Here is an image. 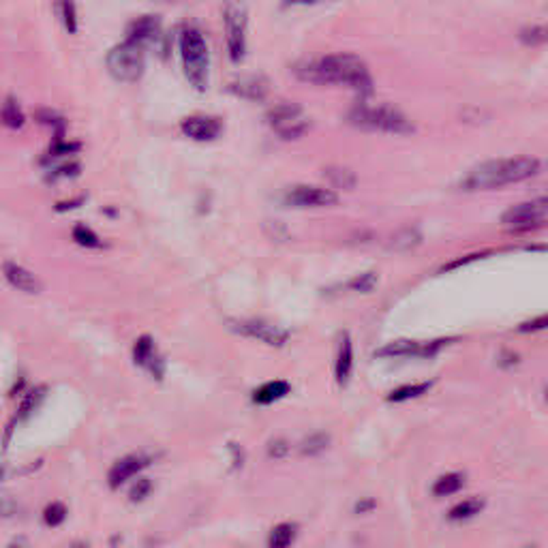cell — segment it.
<instances>
[{
	"label": "cell",
	"instance_id": "4",
	"mask_svg": "<svg viewBox=\"0 0 548 548\" xmlns=\"http://www.w3.org/2000/svg\"><path fill=\"white\" fill-rule=\"evenodd\" d=\"M349 124L363 131H377V133H392V135H409L414 133V124L405 116L401 109L392 106H369V103H358L349 112Z\"/></svg>",
	"mask_w": 548,
	"mask_h": 548
},
{
	"label": "cell",
	"instance_id": "41",
	"mask_svg": "<svg viewBox=\"0 0 548 548\" xmlns=\"http://www.w3.org/2000/svg\"><path fill=\"white\" fill-rule=\"evenodd\" d=\"M146 371L150 372V377L155 381H163V377H166V360H163V355H155L152 358V363L146 366Z\"/></svg>",
	"mask_w": 548,
	"mask_h": 548
},
{
	"label": "cell",
	"instance_id": "40",
	"mask_svg": "<svg viewBox=\"0 0 548 548\" xmlns=\"http://www.w3.org/2000/svg\"><path fill=\"white\" fill-rule=\"evenodd\" d=\"M540 330H548V313L540 315V317H534V320L520 323V326H518V332H525V334H534V332H540Z\"/></svg>",
	"mask_w": 548,
	"mask_h": 548
},
{
	"label": "cell",
	"instance_id": "30",
	"mask_svg": "<svg viewBox=\"0 0 548 548\" xmlns=\"http://www.w3.org/2000/svg\"><path fill=\"white\" fill-rule=\"evenodd\" d=\"M326 178H328V183L334 186V189H343V191L354 189L355 183H358L355 174L347 167H328Z\"/></svg>",
	"mask_w": 548,
	"mask_h": 548
},
{
	"label": "cell",
	"instance_id": "48",
	"mask_svg": "<svg viewBox=\"0 0 548 548\" xmlns=\"http://www.w3.org/2000/svg\"><path fill=\"white\" fill-rule=\"evenodd\" d=\"M69 548H90V544L86 540H75L73 544H71Z\"/></svg>",
	"mask_w": 548,
	"mask_h": 548
},
{
	"label": "cell",
	"instance_id": "26",
	"mask_svg": "<svg viewBox=\"0 0 548 548\" xmlns=\"http://www.w3.org/2000/svg\"><path fill=\"white\" fill-rule=\"evenodd\" d=\"M298 527L294 523H278L268 534V548H289L294 544Z\"/></svg>",
	"mask_w": 548,
	"mask_h": 548
},
{
	"label": "cell",
	"instance_id": "42",
	"mask_svg": "<svg viewBox=\"0 0 548 548\" xmlns=\"http://www.w3.org/2000/svg\"><path fill=\"white\" fill-rule=\"evenodd\" d=\"M86 201L84 195L75 197V200H67V201H58L56 206H54V210L56 212H67V210H75V208H80Z\"/></svg>",
	"mask_w": 548,
	"mask_h": 548
},
{
	"label": "cell",
	"instance_id": "51",
	"mask_svg": "<svg viewBox=\"0 0 548 548\" xmlns=\"http://www.w3.org/2000/svg\"><path fill=\"white\" fill-rule=\"evenodd\" d=\"M529 548H534V546H529Z\"/></svg>",
	"mask_w": 548,
	"mask_h": 548
},
{
	"label": "cell",
	"instance_id": "10",
	"mask_svg": "<svg viewBox=\"0 0 548 548\" xmlns=\"http://www.w3.org/2000/svg\"><path fill=\"white\" fill-rule=\"evenodd\" d=\"M338 197L332 189H323V186L313 184H298L285 191L283 204L289 208H323L337 204Z\"/></svg>",
	"mask_w": 548,
	"mask_h": 548
},
{
	"label": "cell",
	"instance_id": "49",
	"mask_svg": "<svg viewBox=\"0 0 548 548\" xmlns=\"http://www.w3.org/2000/svg\"><path fill=\"white\" fill-rule=\"evenodd\" d=\"M3 480H4V467H0V484H3Z\"/></svg>",
	"mask_w": 548,
	"mask_h": 548
},
{
	"label": "cell",
	"instance_id": "35",
	"mask_svg": "<svg viewBox=\"0 0 548 548\" xmlns=\"http://www.w3.org/2000/svg\"><path fill=\"white\" fill-rule=\"evenodd\" d=\"M520 41L531 47L544 46L548 43V26H529V29L520 30Z\"/></svg>",
	"mask_w": 548,
	"mask_h": 548
},
{
	"label": "cell",
	"instance_id": "37",
	"mask_svg": "<svg viewBox=\"0 0 548 548\" xmlns=\"http://www.w3.org/2000/svg\"><path fill=\"white\" fill-rule=\"evenodd\" d=\"M375 285H377V274L364 272V274H360V277L352 278L349 287L355 289V292H360V294H366V292H371V289H375Z\"/></svg>",
	"mask_w": 548,
	"mask_h": 548
},
{
	"label": "cell",
	"instance_id": "15",
	"mask_svg": "<svg viewBox=\"0 0 548 548\" xmlns=\"http://www.w3.org/2000/svg\"><path fill=\"white\" fill-rule=\"evenodd\" d=\"M227 92L244 98V101H264L268 97V80L260 75H249V78H238L227 84Z\"/></svg>",
	"mask_w": 548,
	"mask_h": 548
},
{
	"label": "cell",
	"instance_id": "23",
	"mask_svg": "<svg viewBox=\"0 0 548 548\" xmlns=\"http://www.w3.org/2000/svg\"><path fill=\"white\" fill-rule=\"evenodd\" d=\"M46 180L47 183H60V180H71L78 178L81 172V166L73 158H63V161L52 163V166L46 167Z\"/></svg>",
	"mask_w": 548,
	"mask_h": 548
},
{
	"label": "cell",
	"instance_id": "24",
	"mask_svg": "<svg viewBox=\"0 0 548 548\" xmlns=\"http://www.w3.org/2000/svg\"><path fill=\"white\" fill-rule=\"evenodd\" d=\"M422 354V345L415 341H394L390 345H386V347L377 349V358H409V355H418L420 358Z\"/></svg>",
	"mask_w": 548,
	"mask_h": 548
},
{
	"label": "cell",
	"instance_id": "28",
	"mask_svg": "<svg viewBox=\"0 0 548 548\" xmlns=\"http://www.w3.org/2000/svg\"><path fill=\"white\" fill-rule=\"evenodd\" d=\"M71 238L81 249H103V240L98 238V234L92 227L84 226V223H78V226L71 229Z\"/></svg>",
	"mask_w": 548,
	"mask_h": 548
},
{
	"label": "cell",
	"instance_id": "21",
	"mask_svg": "<svg viewBox=\"0 0 548 548\" xmlns=\"http://www.w3.org/2000/svg\"><path fill=\"white\" fill-rule=\"evenodd\" d=\"M80 148H81V146L78 144V141L54 140V141H52V146L47 148V152H46V155H43V158H41V166H43V167H47V166H52V163L63 161V158L73 157L75 152H80Z\"/></svg>",
	"mask_w": 548,
	"mask_h": 548
},
{
	"label": "cell",
	"instance_id": "45",
	"mask_svg": "<svg viewBox=\"0 0 548 548\" xmlns=\"http://www.w3.org/2000/svg\"><path fill=\"white\" fill-rule=\"evenodd\" d=\"M372 508H375V500H360L354 506V512L355 514H364V512H371Z\"/></svg>",
	"mask_w": 548,
	"mask_h": 548
},
{
	"label": "cell",
	"instance_id": "33",
	"mask_svg": "<svg viewBox=\"0 0 548 548\" xmlns=\"http://www.w3.org/2000/svg\"><path fill=\"white\" fill-rule=\"evenodd\" d=\"M58 15L60 21H63L64 30L69 35H75L78 32V7H75V0H58Z\"/></svg>",
	"mask_w": 548,
	"mask_h": 548
},
{
	"label": "cell",
	"instance_id": "8",
	"mask_svg": "<svg viewBox=\"0 0 548 548\" xmlns=\"http://www.w3.org/2000/svg\"><path fill=\"white\" fill-rule=\"evenodd\" d=\"M223 24H226L227 56L232 63H240L246 56V9L243 4L234 0L226 3Z\"/></svg>",
	"mask_w": 548,
	"mask_h": 548
},
{
	"label": "cell",
	"instance_id": "5",
	"mask_svg": "<svg viewBox=\"0 0 548 548\" xmlns=\"http://www.w3.org/2000/svg\"><path fill=\"white\" fill-rule=\"evenodd\" d=\"M106 64L109 75L120 84H135L146 71V49L124 39L107 52Z\"/></svg>",
	"mask_w": 548,
	"mask_h": 548
},
{
	"label": "cell",
	"instance_id": "36",
	"mask_svg": "<svg viewBox=\"0 0 548 548\" xmlns=\"http://www.w3.org/2000/svg\"><path fill=\"white\" fill-rule=\"evenodd\" d=\"M420 240H422L420 234L415 232V229H401V232L392 238V249H398V251L414 249Z\"/></svg>",
	"mask_w": 548,
	"mask_h": 548
},
{
	"label": "cell",
	"instance_id": "11",
	"mask_svg": "<svg viewBox=\"0 0 548 548\" xmlns=\"http://www.w3.org/2000/svg\"><path fill=\"white\" fill-rule=\"evenodd\" d=\"M152 458L150 454L146 452H131V454H124L123 458H118L116 463L112 465L107 471V486L112 491H118L120 486L127 484V482L131 478H135L137 474H141L148 465H152Z\"/></svg>",
	"mask_w": 548,
	"mask_h": 548
},
{
	"label": "cell",
	"instance_id": "44",
	"mask_svg": "<svg viewBox=\"0 0 548 548\" xmlns=\"http://www.w3.org/2000/svg\"><path fill=\"white\" fill-rule=\"evenodd\" d=\"M326 3V0H285V7H311V4Z\"/></svg>",
	"mask_w": 548,
	"mask_h": 548
},
{
	"label": "cell",
	"instance_id": "43",
	"mask_svg": "<svg viewBox=\"0 0 548 548\" xmlns=\"http://www.w3.org/2000/svg\"><path fill=\"white\" fill-rule=\"evenodd\" d=\"M229 452H232V458H234V463H232V469H240L243 467V463H244V452H243V448L238 446V443H229Z\"/></svg>",
	"mask_w": 548,
	"mask_h": 548
},
{
	"label": "cell",
	"instance_id": "46",
	"mask_svg": "<svg viewBox=\"0 0 548 548\" xmlns=\"http://www.w3.org/2000/svg\"><path fill=\"white\" fill-rule=\"evenodd\" d=\"M7 548H29V542H26V538H13L9 542V546Z\"/></svg>",
	"mask_w": 548,
	"mask_h": 548
},
{
	"label": "cell",
	"instance_id": "47",
	"mask_svg": "<svg viewBox=\"0 0 548 548\" xmlns=\"http://www.w3.org/2000/svg\"><path fill=\"white\" fill-rule=\"evenodd\" d=\"M24 386H26V380H24V377H20V380L13 383V388H11V397H15V392L24 390Z\"/></svg>",
	"mask_w": 548,
	"mask_h": 548
},
{
	"label": "cell",
	"instance_id": "31",
	"mask_svg": "<svg viewBox=\"0 0 548 548\" xmlns=\"http://www.w3.org/2000/svg\"><path fill=\"white\" fill-rule=\"evenodd\" d=\"M69 517V508L64 501H49L46 508H43V523L47 525V527H60V525L64 523Z\"/></svg>",
	"mask_w": 548,
	"mask_h": 548
},
{
	"label": "cell",
	"instance_id": "9",
	"mask_svg": "<svg viewBox=\"0 0 548 548\" xmlns=\"http://www.w3.org/2000/svg\"><path fill=\"white\" fill-rule=\"evenodd\" d=\"M127 39L137 43L144 49L155 47L158 52L166 54V32H163V24L157 15H141V18H135L127 26Z\"/></svg>",
	"mask_w": 548,
	"mask_h": 548
},
{
	"label": "cell",
	"instance_id": "17",
	"mask_svg": "<svg viewBox=\"0 0 548 548\" xmlns=\"http://www.w3.org/2000/svg\"><path fill=\"white\" fill-rule=\"evenodd\" d=\"M46 397H47L46 383H39V386L30 388V390L26 392L24 397H21V401L18 403V409H15V414H13V418H11V422H13L15 426L29 422L32 415H35V411H39L43 401H46Z\"/></svg>",
	"mask_w": 548,
	"mask_h": 548
},
{
	"label": "cell",
	"instance_id": "19",
	"mask_svg": "<svg viewBox=\"0 0 548 548\" xmlns=\"http://www.w3.org/2000/svg\"><path fill=\"white\" fill-rule=\"evenodd\" d=\"M0 120H3L4 127L18 131L26 124V114L24 109H21L20 101L15 97H7L3 101V106H0Z\"/></svg>",
	"mask_w": 548,
	"mask_h": 548
},
{
	"label": "cell",
	"instance_id": "20",
	"mask_svg": "<svg viewBox=\"0 0 548 548\" xmlns=\"http://www.w3.org/2000/svg\"><path fill=\"white\" fill-rule=\"evenodd\" d=\"M157 352V345L155 338L150 337V334H141L140 338L133 343V352H131V358H133V364L140 366V369L146 371V366L152 363V358H155Z\"/></svg>",
	"mask_w": 548,
	"mask_h": 548
},
{
	"label": "cell",
	"instance_id": "18",
	"mask_svg": "<svg viewBox=\"0 0 548 548\" xmlns=\"http://www.w3.org/2000/svg\"><path fill=\"white\" fill-rule=\"evenodd\" d=\"M482 509H484V500H482V497H469V500L458 501L457 506L448 509L446 517L450 523H465V520L478 517Z\"/></svg>",
	"mask_w": 548,
	"mask_h": 548
},
{
	"label": "cell",
	"instance_id": "6",
	"mask_svg": "<svg viewBox=\"0 0 548 548\" xmlns=\"http://www.w3.org/2000/svg\"><path fill=\"white\" fill-rule=\"evenodd\" d=\"M268 124L270 129L285 141H294L300 140L309 133L311 129V120L304 114V109L298 106V103L285 101L277 103L270 112H268Z\"/></svg>",
	"mask_w": 548,
	"mask_h": 548
},
{
	"label": "cell",
	"instance_id": "1",
	"mask_svg": "<svg viewBox=\"0 0 548 548\" xmlns=\"http://www.w3.org/2000/svg\"><path fill=\"white\" fill-rule=\"evenodd\" d=\"M295 78L309 81L317 86H343V89L354 90L358 97L372 95V75L369 64L355 54L341 52V54H328L321 58L303 60L295 64L294 69Z\"/></svg>",
	"mask_w": 548,
	"mask_h": 548
},
{
	"label": "cell",
	"instance_id": "14",
	"mask_svg": "<svg viewBox=\"0 0 548 548\" xmlns=\"http://www.w3.org/2000/svg\"><path fill=\"white\" fill-rule=\"evenodd\" d=\"M3 274L7 278V283L13 289L24 294H39L43 289L41 278L37 274H32L30 270H26L24 266L15 264V261H4L3 264Z\"/></svg>",
	"mask_w": 548,
	"mask_h": 548
},
{
	"label": "cell",
	"instance_id": "39",
	"mask_svg": "<svg viewBox=\"0 0 548 548\" xmlns=\"http://www.w3.org/2000/svg\"><path fill=\"white\" fill-rule=\"evenodd\" d=\"M518 363H520V355L517 352H512V349H503V352H500V355H497V366L503 371L517 369Z\"/></svg>",
	"mask_w": 548,
	"mask_h": 548
},
{
	"label": "cell",
	"instance_id": "22",
	"mask_svg": "<svg viewBox=\"0 0 548 548\" xmlns=\"http://www.w3.org/2000/svg\"><path fill=\"white\" fill-rule=\"evenodd\" d=\"M287 392H289L287 381L277 380V381L261 383V386L253 392V403L255 405H272V403H277L278 398H283Z\"/></svg>",
	"mask_w": 548,
	"mask_h": 548
},
{
	"label": "cell",
	"instance_id": "50",
	"mask_svg": "<svg viewBox=\"0 0 548 548\" xmlns=\"http://www.w3.org/2000/svg\"><path fill=\"white\" fill-rule=\"evenodd\" d=\"M544 398H546V403H548V386H546V392H544Z\"/></svg>",
	"mask_w": 548,
	"mask_h": 548
},
{
	"label": "cell",
	"instance_id": "2",
	"mask_svg": "<svg viewBox=\"0 0 548 548\" xmlns=\"http://www.w3.org/2000/svg\"><path fill=\"white\" fill-rule=\"evenodd\" d=\"M542 161L535 157H508L480 163L463 178L465 191H492L538 176Z\"/></svg>",
	"mask_w": 548,
	"mask_h": 548
},
{
	"label": "cell",
	"instance_id": "3",
	"mask_svg": "<svg viewBox=\"0 0 548 548\" xmlns=\"http://www.w3.org/2000/svg\"><path fill=\"white\" fill-rule=\"evenodd\" d=\"M178 49L186 81L195 90L204 92L210 81V52H208L204 32L195 26H184L178 37Z\"/></svg>",
	"mask_w": 548,
	"mask_h": 548
},
{
	"label": "cell",
	"instance_id": "38",
	"mask_svg": "<svg viewBox=\"0 0 548 548\" xmlns=\"http://www.w3.org/2000/svg\"><path fill=\"white\" fill-rule=\"evenodd\" d=\"M266 450L270 458H285L289 454V441L283 440V437H274V440L268 441Z\"/></svg>",
	"mask_w": 548,
	"mask_h": 548
},
{
	"label": "cell",
	"instance_id": "25",
	"mask_svg": "<svg viewBox=\"0 0 548 548\" xmlns=\"http://www.w3.org/2000/svg\"><path fill=\"white\" fill-rule=\"evenodd\" d=\"M37 120H39L43 127H47L49 131H52L54 140H64V133H67V120L60 116L56 109H49V107L39 109V112H37Z\"/></svg>",
	"mask_w": 548,
	"mask_h": 548
},
{
	"label": "cell",
	"instance_id": "32",
	"mask_svg": "<svg viewBox=\"0 0 548 548\" xmlns=\"http://www.w3.org/2000/svg\"><path fill=\"white\" fill-rule=\"evenodd\" d=\"M328 446H330V437H328L326 432H311V435H306L303 443H300V452H303L304 457H317V454L326 452Z\"/></svg>",
	"mask_w": 548,
	"mask_h": 548
},
{
	"label": "cell",
	"instance_id": "12",
	"mask_svg": "<svg viewBox=\"0 0 548 548\" xmlns=\"http://www.w3.org/2000/svg\"><path fill=\"white\" fill-rule=\"evenodd\" d=\"M229 330H234L240 337L257 338V341L270 345V347H283L287 343L289 334L281 330V328L272 326L264 320H244V321H232L229 323Z\"/></svg>",
	"mask_w": 548,
	"mask_h": 548
},
{
	"label": "cell",
	"instance_id": "29",
	"mask_svg": "<svg viewBox=\"0 0 548 548\" xmlns=\"http://www.w3.org/2000/svg\"><path fill=\"white\" fill-rule=\"evenodd\" d=\"M463 474H458V471H452V474H446L441 475L440 480L432 484V495L437 497H450L454 495V492H458L460 489H463Z\"/></svg>",
	"mask_w": 548,
	"mask_h": 548
},
{
	"label": "cell",
	"instance_id": "13",
	"mask_svg": "<svg viewBox=\"0 0 548 548\" xmlns=\"http://www.w3.org/2000/svg\"><path fill=\"white\" fill-rule=\"evenodd\" d=\"M180 131L193 141H215L223 133V120L210 114H193L180 123Z\"/></svg>",
	"mask_w": 548,
	"mask_h": 548
},
{
	"label": "cell",
	"instance_id": "27",
	"mask_svg": "<svg viewBox=\"0 0 548 548\" xmlns=\"http://www.w3.org/2000/svg\"><path fill=\"white\" fill-rule=\"evenodd\" d=\"M432 383L424 381V383H405V386L394 388V390L388 394V401L390 403H407L411 398L422 397L424 392L431 390Z\"/></svg>",
	"mask_w": 548,
	"mask_h": 548
},
{
	"label": "cell",
	"instance_id": "7",
	"mask_svg": "<svg viewBox=\"0 0 548 548\" xmlns=\"http://www.w3.org/2000/svg\"><path fill=\"white\" fill-rule=\"evenodd\" d=\"M548 218V195L535 197L531 201H523L508 208L501 215V223L509 229V234H529L540 229Z\"/></svg>",
	"mask_w": 548,
	"mask_h": 548
},
{
	"label": "cell",
	"instance_id": "16",
	"mask_svg": "<svg viewBox=\"0 0 548 548\" xmlns=\"http://www.w3.org/2000/svg\"><path fill=\"white\" fill-rule=\"evenodd\" d=\"M354 371V345L347 332L338 334V347L337 360H334V377H337L338 386H345L352 377Z\"/></svg>",
	"mask_w": 548,
	"mask_h": 548
},
{
	"label": "cell",
	"instance_id": "34",
	"mask_svg": "<svg viewBox=\"0 0 548 548\" xmlns=\"http://www.w3.org/2000/svg\"><path fill=\"white\" fill-rule=\"evenodd\" d=\"M152 491H155V482L150 478H137V482L129 489V501L131 503H144L148 497L152 495Z\"/></svg>",
	"mask_w": 548,
	"mask_h": 548
}]
</instances>
